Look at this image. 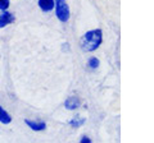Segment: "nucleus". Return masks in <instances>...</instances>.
Masks as SVG:
<instances>
[{"label":"nucleus","mask_w":154,"mask_h":143,"mask_svg":"<svg viewBox=\"0 0 154 143\" xmlns=\"http://www.w3.org/2000/svg\"><path fill=\"white\" fill-rule=\"evenodd\" d=\"M103 42V32L102 30L96 28V30H91L89 32H86L85 35L81 37V49L84 51H95L99 49V46Z\"/></svg>","instance_id":"obj_1"},{"label":"nucleus","mask_w":154,"mask_h":143,"mask_svg":"<svg viewBox=\"0 0 154 143\" xmlns=\"http://www.w3.org/2000/svg\"><path fill=\"white\" fill-rule=\"evenodd\" d=\"M54 9H55V16L60 22H68L71 17L69 7L66 0H54Z\"/></svg>","instance_id":"obj_2"},{"label":"nucleus","mask_w":154,"mask_h":143,"mask_svg":"<svg viewBox=\"0 0 154 143\" xmlns=\"http://www.w3.org/2000/svg\"><path fill=\"white\" fill-rule=\"evenodd\" d=\"M14 16L11 13V12H7V10H3L2 13H0V28H4L9 26L11 23L14 22Z\"/></svg>","instance_id":"obj_3"},{"label":"nucleus","mask_w":154,"mask_h":143,"mask_svg":"<svg viewBox=\"0 0 154 143\" xmlns=\"http://www.w3.org/2000/svg\"><path fill=\"white\" fill-rule=\"evenodd\" d=\"M25 123L35 132H42L46 129V123L42 120H30V119H26Z\"/></svg>","instance_id":"obj_4"},{"label":"nucleus","mask_w":154,"mask_h":143,"mask_svg":"<svg viewBox=\"0 0 154 143\" xmlns=\"http://www.w3.org/2000/svg\"><path fill=\"white\" fill-rule=\"evenodd\" d=\"M80 105H81L80 98L76 96H69L64 102V106L67 110H76L77 107H80Z\"/></svg>","instance_id":"obj_5"},{"label":"nucleus","mask_w":154,"mask_h":143,"mask_svg":"<svg viewBox=\"0 0 154 143\" xmlns=\"http://www.w3.org/2000/svg\"><path fill=\"white\" fill-rule=\"evenodd\" d=\"M38 7L42 12H51L54 9V0H38Z\"/></svg>","instance_id":"obj_6"},{"label":"nucleus","mask_w":154,"mask_h":143,"mask_svg":"<svg viewBox=\"0 0 154 143\" xmlns=\"http://www.w3.org/2000/svg\"><path fill=\"white\" fill-rule=\"evenodd\" d=\"M0 121H2L3 124H9L12 121V116L9 115L2 106H0Z\"/></svg>","instance_id":"obj_7"},{"label":"nucleus","mask_w":154,"mask_h":143,"mask_svg":"<svg viewBox=\"0 0 154 143\" xmlns=\"http://www.w3.org/2000/svg\"><path fill=\"white\" fill-rule=\"evenodd\" d=\"M84 124H85V118H81V116H75L72 120H69V125L72 128H80Z\"/></svg>","instance_id":"obj_8"},{"label":"nucleus","mask_w":154,"mask_h":143,"mask_svg":"<svg viewBox=\"0 0 154 143\" xmlns=\"http://www.w3.org/2000/svg\"><path fill=\"white\" fill-rule=\"evenodd\" d=\"M98 66H99V60H98V58H95V56H91V58L89 59V61H88V68L90 69V70H96L98 69Z\"/></svg>","instance_id":"obj_9"},{"label":"nucleus","mask_w":154,"mask_h":143,"mask_svg":"<svg viewBox=\"0 0 154 143\" xmlns=\"http://www.w3.org/2000/svg\"><path fill=\"white\" fill-rule=\"evenodd\" d=\"M9 8V0H0V10H7Z\"/></svg>","instance_id":"obj_10"},{"label":"nucleus","mask_w":154,"mask_h":143,"mask_svg":"<svg viewBox=\"0 0 154 143\" xmlns=\"http://www.w3.org/2000/svg\"><path fill=\"white\" fill-rule=\"evenodd\" d=\"M80 142H81V143H90V142H91V139H90L89 137L84 136V137H82V138H81V139H80Z\"/></svg>","instance_id":"obj_11"}]
</instances>
